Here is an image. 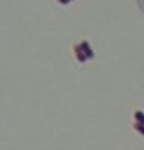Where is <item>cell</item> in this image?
<instances>
[{"label": "cell", "mask_w": 144, "mask_h": 150, "mask_svg": "<svg viewBox=\"0 0 144 150\" xmlns=\"http://www.w3.org/2000/svg\"><path fill=\"white\" fill-rule=\"evenodd\" d=\"M71 0H60V3H69Z\"/></svg>", "instance_id": "cell-5"}, {"label": "cell", "mask_w": 144, "mask_h": 150, "mask_svg": "<svg viewBox=\"0 0 144 150\" xmlns=\"http://www.w3.org/2000/svg\"><path fill=\"white\" fill-rule=\"evenodd\" d=\"M80 47H82V50H83V53L86 55V58L88 59H91V58H94V52H92V49H91V45L88 44L86 41H82L80 42Z\"/></svg>", "instance_id": "cell-1"}, {"label": "cell", "mask_w": 144, "mask_h": 150, "mask_svg": "<svg viewBox=\"0 0 144 150\" xmlns=\"http://www.w3.org/2000/svg\"><path fill=\"white\" fill-rule=\"evenodd\" d=\"M135 119H136L138 124H143L144 125V112L143 111H136V112H135Z\"/></svg>", "instance_id": "cell-3"}, {"label": "cell", "mask_w": 144, "mask_h": 150, "mask_svg": "<svg viewBox=\"0 0 144 150\" xmlns=\"http://www.w3.org/2000/svg\"><path fill=\"white\" fill-rule=\"evenodd\" d=\"M74 50H75V56H77V59L80 61V63H85V61L88 59V58H86V55L83 53V50H82L80 44H77L75 47H74Z\"/></svg>", "instance_id": "cell-2"}, {"label": "cell", "mask_w": 144, "mask_h": 150, "mask_svg": "<svg viewBox=\"0 0 144 150\" xmlns=\"http://www.w3.org/2000/svg\"><path fill=\"white\" fill-rule=\"evenodd\" d=\"M135 130L139 131L141 134H144V125L143 124H138V122H136V124H135Z\"/></svg>", "instance_id": "cell-4"}]
</instances>
